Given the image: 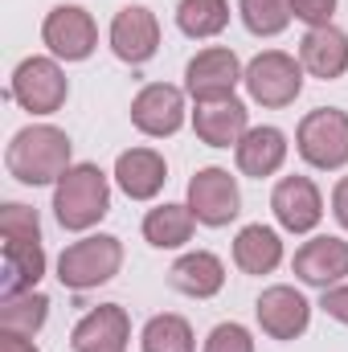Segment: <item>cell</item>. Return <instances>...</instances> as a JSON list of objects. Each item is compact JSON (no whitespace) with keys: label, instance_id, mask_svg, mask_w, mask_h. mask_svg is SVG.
<instances>
[{"label":"cell","instance_id":"cell-1","mask_svg":"<svg viewBox=\"0 0 348 352\" xmlns=\"http://www.w3.org/2000/svg\"><path fill=\"white\" fill-rule=\"evenodd\" d=\"M70 135L54 123H29L21 127L8 148H4V168L17 176L21 184L37 188V184H58L70 168Z\"/></svg>","mask_w":348,"mask_h":352},{"label":"cell","instance_id":"cell-2","mask_svg":"<svg viewBox=\"0 0 348 352\" xmlns=\"http://www.w3.org/2000/svg\"><path fill=\"white\" fill-rule=\"evenodd\" d=\"M111 213V180L98 164H70L54 184V217L62 230L87 234Z\"/></svg>","mask_w":348,"mask_h":352},{"label":"cell","instance_id":"cell-3","mask_svg":"<svg viewBox=\"0 0 348 352\" xmlns=\"http://www.w3.org/2000/svg\"><path fill=\"white\" fill-rule=\"evenodd\" d=\"M123 266V242L115 234H87L58 254V283L70 291H94Z\"/></svg>","mask_w":348,"mask_h":352},{"label":"cell","instance_id":"cell-4","mask_svg":"<svg viewBox=\"0 0 348 352\" xmlns=\"http://www.w3.org/2000/svg\"><path fill=\"white\" fill-rule=\"evenodd\" d=\"M295 148L320 173L345 168L348 164V111H340V107L307 111L299 119V127H295Z\"/></svg>","mask_w":348,"mask_h":352},{"label":"cell","instance_id":"cell-5","mask_svg":"<svg viewBox=\"0 0 348 352\" xmlns=\"http://www.w3.org/2000/svg\"><path fill=\"white\" fill-rule=\"evenodd\" d=\"M8 98L21 102L29 115H58L70 98V78L58 58H25L12 70Z\"/></svg>","mask_w":348,"mask_h":352},{"label":"cell","instance_id":"cell-6","mask_svg":"<svg viewBox=\"0 0 348 352\" xmlns=\"http://www.w3.org/2000/svg\"><path fill=\"white\" fill-rule=\"evenodd\" d=\"M303 62L295 54H283V50H262L259 58H250L246 66V94L259 102V107H291L303 90Z\"/></svg>","mask_w":348,"mask_h":352},{"label":"cell","instance_id":"cell-7","mask_svg":"<svg viewBox=\"0 0 348 352\" xmlns=\"http://www.w3.org/2000/svg\"><path fill=\"white\" fill-rule=\"evenodd\" d=\"M41 41L58 62H87L98 50V25L83 4H58L41 21Z\"/></svg>","mask_w":348,"mask_h":352},{"label":"cell","instance_id":"cell-8","mask_svg":"<svg viewBox=\"0 0 348 352\" xmlns=\"http://www.w3.org/2000/svg\"><path fill=\"white\" fill-rule=\"evenodd\" d=\"M184 205L193 209V217H197L201 226H213V230L230 226V221L242 213L238 176H230V168H217V164L193 173V180H188V201H184Z\"/></svg>","mask_w":348,"mask_h":352},{"label":"cell","instance_id":"cell-9","mask_svg":"<svg viewBox=\"0 0 348 352\" xmlns=\"http://www.w3.org/2000/svg\"><path fill=\"white\" fill-rule=\"evenodd\" d=\"M242 78H246V70L230 45H209L197 58H188V66H184V90L193 94V102L234 98Z\"/></svg>","mask_w":348,"mask_h":352},{"label":"cell","instance_id":"cell-10","mask_svg":"<svg viewBox=\"0 0 348 352\" xmlns=\"http://www.w3.org/2000/svg\"><path fill=\"white\" fill-rule=\"evenodd\" d=\"M254 316H259V328L270 340H299L312 324V303L291 283H274L259 295Z\"/></svg>","mask_w":348,"mask_h":352},{"label":"cell","instance_id":"cell-11","mask_svg":"<svg viewBox=\"0 0 348 352\" xmlns=\"http://www.w3.org/2000/svg\"><path fill=\"white\" fill-rule=\"evenodd\" d=\"M111 50L127 66H144L160 50V21L148 4H123L111 21Z\"/></svg>","mask_w":348,"mask_h":352},{"label":"cell","instance_id":"cell-12","mask_svg":"<svg viewBox=\"0 0 348 352\" xmlns=\"http://www.w3.org/2000/svg\"><path fill=\"white\" fill-rule=\"evenodd\" d=\"M184 115H188L184 90L173 87V82H148L131 98V123H135V131H144L152 140L176 135L184 127Z\"/></svg>","mask_w":348,"mask_h":352},{"label":"cell","instance_id":"cell-13","mask_svg":"<svg viewBox=\"0 0 348 352\" xmlns=\"http://www.w3.org/2000/svg\"><path fill=\"white\" fill-rule=\"evenodd\" d=\"M270 213L287 234H312L324 221V197L312 176H283L270 192Z\"/></svg>","mask_w":348,"mask_h":352},{"label":"cell","instance_id":"cell-14","mask_svg":"<svg viewBox=\"0 0 348 352\" xmlns=\"http://www.w3.org/2000/svg\"><path fill=\"white\" fill-rule=\"evenodd\" d=\"M291 270H295L299 283L328 291V287H336V283L348 278V242L336 238V234H316V238H307L295 250Z\"/></svg>","mask_w":348,"mask_h":352},{"label":"cell","instance_id":"cell-15","mask_svg":"<svg viewBox=\"0 0 348 352\" xmlns=\"http://www.w3.org/2000/svg\"><path fill=\"white\" fill-rule=\"evenodd\" d=\"M127 344H131V316L119 303L90 307L70 332L74 352H127Z\"/></svg>","mask_w":348,"mask_h":352},{"label":"cell","instance_id":"cell-16","mask_svg":"<svg viewBox=\"0 0 348 352\" xmlns=\"http://www.w3.org/2000/svg\"><path fill=\"white\" fill-rule=\"evenodd\" d=\"M193 131L209 148H238L242 135L250 131V111L242 98H217V102H197L193 111Z\"/></svg>","mask_w":348,"mask_h":352},{"label":"cell","instance_id":"cell-17","mask_svg":"<svg viewBox=\"0 0 348 352\" xmlns=\"http://www.w3.org/2000/svg\"><path fill=\"white\" fill-rule=\"evenodd\" d=\"M168 180V160L156 148H127L115 160V184L131 201H152Z\"/></svg>","mask_w":348,"mask_h":352},{"label":"cell","instance_id":"cell-18","mask_svg":"<svg viewBox=\"0 0 348 352\" xmlns=\"http://www.w3.org/2000/svg\"><path fill=\"white\" fill-rule=\"evenodd\" d=\"M299 62L312 78H345L348 74V33L336 25H324V29H307L303 41H299Z\"/></svg>","mask_w":348,"mask_h":352},{"label":"cell","instance_id":"cell-19","mask_svg":"<svg viewBox=\"0 0 348 352\" xmlns=\"http://www.w3.org/2000/svg\"><path fill=\"white\" fill-rule=\"evenodd\" d=\"M168 283L188 299H213L226 287V263L217 254H209V250H188L173 263Z\"/></svg>","mask_w":348,"mask_h":352},{"label":"cell","instance_id":"cell-20","mask_svg":"<svg viewBox=\"0 0 348 352\" xmlns=\"http://www.w3.org/2000/svg\"><path fill=\"white\" fill-rule=\"evenodd\" d=\"M238 156V173L242 176H274L283 164H287V135L279 127H250L242 135V144L234 148Z\"/></svg>","mask_w":348,"mask_h":352},{"label":"cell","instance_id":"cell-21","mask_svg":"<svg viewBox=\"0 0 348 352\" xmlns=\"http://www.w3.org/2000/svg\"><path fill=\"white\" fill-rule=\"evenodd\" d=\"M234 263L242 274H270L274 266L283 263V238L270 226H242L234 238Z\"/></svg>","mask_w":348,"mask_h":352},{"label":"cell","instance_id":"cell-22","mask_svg":"<svg viewBox=\"0 0 348 352\" xmlns=\"http://www.w3.org/2000/svg\"><path fill=\"white\" fill-rule=\"evenodd\" d=\"M41 274H45V250H41V242H4V274H0V295L37 291Z\"/></svg>","mask_w":348,"mask_h":352},{"label":"cell","instance_id":"cell-23","mask_svg":"<svg viewBox=\"0 0 348 352\" xmlns=\"http://www.w3.org/2000/svg\"><path fill=\"white\" fill-rule=\"evenodd\" d=\"M197 217L188 205H156L144 213V238L156 250H180L184 242H193Z\"/></svg>","mask_w":348,"mask_h":352},{"label":"cell","instance_id":"cell-24","mask_svg":"<svg viewBox=\"0 0 348 352\" xmlns=\"http://www.w3.org/2000/svg\"><path fill=\"white\" fill-rule=\"evenodd\" d=\"M50 320V299L41 291H21V295H4L0 299V332H21V336H37Z\"/></svg>","mask_w":348,"mask_h":352},{"label":"cell","instance_id":"cell-25","mask_svg":"<svg viewBox=\"0 0 348 352\" xmlns=\"http://www.w3.org/2000/svg\"><path fill=\"white\" fill-rule=\"evenodd\" d=\"M176 25L193 41L217 37L230 25V0H180L176 4Z\"/></svg>","mask_w":348,"mask_h":352},{"label":"cell","instance_id":"cell-26","mask_svg":"<svg viewBox=\"0 0 348 352\" xmlns=\"http://www.w3.org/2000/svg\"><path fill=\"white\" fill-rule=\"evenodd\" d=\"M144 352H197V336H193V324L184 316H152L144 324V336H140Z\"/></svg>","mask_w":348,"mask_h":352},{"label":"cell","instance_id":"cell-27","mask_svg":"<svg viewBox=\"0 0 348 352\" xmlns=\"http://www.w3.org/2000/svg\"><path fill=\"white\" fill-rule=\"evenodd\" d=\"M238 12H242V25L254 37H279L295 21L291 0H238Z\"/></svg>","mask_w":348,"mask_h":352},{"label":"cell","instance_id":"cell-28","mask_svg":"<svg viewBox=\"0 0 348 352\" xmlns=\"http://www.w3.org/2000/svg\"><path fill=\"white\" fill-rule=\"evenodd\" d=\"M0 238L4 242H41V217H37V209H29L21 201H4L0 205Z\"/></svg>","mask_w":348,"mask_h":352},{"label":"cell","instance_id":"cell-29","mask_svg":"<svg viewBox=\"0 0 348 352\" xmlns=\"http://www.w3.org/2000/svg\"><path fill=\"white\" fill-rule=\"evenodd\" d=\"M205 352H254V336H250L246 324L226 320V324H217V328L205 336Z\"/></svg>","mask_w":348,"mask_h":352},{"label":"cell","instance_id":"cell-30","mask_svg":"<svg viewBox=\"0 0 348 352\" xmlns=\"http://www.w3.org/2000/svg\"><path fill=\"white\" fill-rule=\"evenodd\" d=\"M336 4H340V0H291V12H295V21H303L307 29H324V25H332Z\"/></svg>","mask_w":348,"mask_h":352},{"label":"cell","instance_id":"cell-31","mask_svg":"<svg viewBox=\"0 0 348 352\" xmlns=\"http://www.w3.org/2000/svg\"><path fill=\"white\" fill-rule=\"evenodd\" d=\"M320 307H324V311H328L332 320H340V324H348V278H345V283H336V287H328V291H324Z\"/></svg>","mask_w":348,"mask_h":352},{"label":"cell","instance_id":"cell-32","mask_svg":"<svg viewBox=\"0 0 348 352\" xmlns=\"http://www.w3.org/2000/svg\"><path fill=\"white\" fill-rule=\"evenodd\" d=\"M332 213H336V221L348 230V176H340L336 188H332Z\"/></svg>","mask_w":348,"mask_h":352},{"label":"cell","instance_id":"cell-33","mask_svg":"<svg viewBox=\"0 0 348 352\" xmlns=\"http://www.w3.org/2000/svg\"><path fill=\"white\" fill-rule=\"evenodd\" d=\"M0 352H41L33 344V336H21V332H0Z\"/></svg>","mask_w":348,"mask_h":352}]
</instances>
